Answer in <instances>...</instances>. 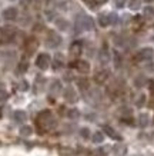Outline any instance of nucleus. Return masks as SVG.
I'll return each mask as SVG.
<instances>
[{"instance_id":"3","label":"nucleus","mask_w":154,"mask_h":156,"mask_svg":"<svg viewBox=\"0 0 154 156\" xmlns=\"http://www.w3.org/2000/svg\"><path fill=\"white\" fill-rule=\"evenodd\" d=\"M154 56V50L151 48H144L141 49V50H139V52L135 53V62H149L151 60Z\"/></svg>"},{"instance_id":"27","label":"nucleus","mask_w":154,"mask_h":156,"mask_svg":"<svg viewBox=\"0 0 154 156\" xmlns=\"http://www.w3.org/2000/svg\"><path fill=\"white\" fill-rule=\"evenodd\" d=\"M128 7H130V10H139L140 9V0H130Z\"/></svg>"},{"instance_id":"21","label":"nucleus","mask_w":154,"mask_h":156,"mask_svg":"<svg viewBox=\"0 0 154 156\" xmlns=\"http://www.w3.org/2000/svg\"><path fill=\"white\" fill-rule=\"evenodd\" d=\"M59 155H61V156H74L76 151L74 149H71V147L61 146V147H59Z\"/></svg>"},{"instance_id":"35","label":"nucleus","mask_w":154,"mask_h":156,"mask_svg":"<svg viewBox=\"0 0 154 156\" xmlns=\"http://www.w3.org/2000/svg\"><path fill=\"white\" fill-rule=\"evenodd\" d=\"M114 63H116V67L120 66V56H118V53H114Z\"/></svg>"},{"instance_id":"32","label":"nucleus","mask_w":154,"mask_h":156,"mask_svg":"<svg viewBox=\"0 0 154 156\" xmlns=\"http://www.w3.org/2000/svg\"><path fill=\"white\" fill-rule=\"evenodd\" d=\"M145 102V96L144 95H141V96H139V99H137V102H135V105L140 108V106H143V103Z\"/></svg>"},{"instance_id":"14","label":"nucleus","mask_w":154,"mask_h":156,"mask_svg":"<svg viewBox=\"0 0 154 156\" xmlns=\"http://www.w3.org/2000/svg\"><path fill=\"white\" fill-rule=\"evenodd\" d=\"M103 132H106V135H107L108 137H111L113 140H121V136H120L111 126H104V128H103Z\"/></svg>"},{"instance_id":"20","label":"nucleus","mask_w":154,"mask_h":156,"mask_svg":"<svg viewBox=\"0 0 154 156\" xmlns=\"http://www.w3.org/2000/svg\"><path fill=\"white\" fill-rule=\"evenodd\" d=\"M91 142L96 143V145H100V143L104 142V133L97 130V132H94V135L91 136Z\"/></svg>"},{"instance_id":"4","label":"nucleus","mask_w":154,"mask_h":156,"mask_svg":"<svg viewBox=\"0 0 154 156\" xmlns=\"http://www.w3.org/2000/svg\"><path fill=\"white\" fill-rule=\"evenodd\" d=\"M60 43H61V37L56 33V32L51 30V32L47 33V37H46V46L47 48L54 49V48H57V46H60Z\"/></svg>"},{"instance_id":"19","label":"nucleus","mask_w":154,"mask_h":156,"mask_svg":"<svg viewBox=\"0 0 154 156\" xmlns=\"http://www.w3.org/2000/svg\"><path fill=\"white\" fill-rule=\"evenodd\" d=\"M150 123V115L149 113H140L139 116V126L140 128H145Z\"/></svg>"},{"instance_id":"22","label":"nucleus","mask_w":154,"mask_h":156,"mask_svg":"<svg viewBox=\"0 0 154 156\" xmlns=\"http://www.w3.org/2000/svg\"><path fill=\"white\" fill-rule=\"evenodd\" d=\"M67 118L71 119V120H77V119L80 118V110L76 108L69 109V110H67Z\"/></svg>"},{"instance_id":"10","label":"nucleus","mask_w":154,"mask_h":156,"mask_svg":"<svg viewBox=\"0 0 154 156\" xmlns=\"http://www.w3.org/2000/svg\"><path fill=\"white\" fill-rule=\"evenodd\" d=\"M73 67H76L80 73H89L90 72V63L87 60H77V62H74Z\"/></svg>"},{"instance_id":"26","label":"nucleus","mask_w":154,"mask_h":156,"mask_svg":"<svg viewBox=\"0 0 154 156\" xmlns=\"http://www.w3.org/2000/svg\"><path fill=\"white\" fill-rule=\"evenodd\" d=\"M77 85H79L80 90H83V92L89 90V82L86 80V79H80V80L77 82Z\"/></svg>"},{"instance_id":"36","label":"nucleus","mask_w":154,"mask_h":156,"mask_svg":"<svg viewBox=\"0 0 154 156\" xmlns=\"http://www.w3.org/2000/svg\"><path fill=\"white\" fill-rule=\"evenodd\" d=\"M36 0H22V5L23 6H30V5H33Z\"/></svg>"},{"instance_id":"39","label":"nucleus","mask_w":154,"mask_h":156,"mask_svg":"<svg viewBox=\"0 0 154 156\" xmlns=\"http://www.w3.org/2000/svg\"><path fill=\"white\" fill-rule=\"evenodd\" d=\"M144 2H147V3H151V2H154V0H144Z\"/></svg>"},{"instance_id":"23","label":"nucleus","mask_w":154,"mask_h":156,"mask_svg":"<svg viewBox=\"0 0 154 156\" xmlns=\"http://www.w3.org/2000/svg\"><path fill=\"white\" fill-rule=\"evenodd\" d=\"M32 133H33V128H32V126H29V125H26V126H22V128H20V136L29 137V136H32Z\"/></svg>"},{"instance_id":"31","label":"nucleus","mask_w":154,"mask_h":156,"mask_svg":"<svg viewBox=\"0 0 154 156\" xmlns=\"http://www.w3.org/2000/svg\"><path fill=\"white\" fill-rule=\"evenodd\" d=\"M144 83H145V79L143 77V76H139V77L135 79V86H137V87H141Z\"/></svg>"},{"instance_id":"2","label":"nucleus","mask_w":154,"mask_h":156,"mask_svg":"<svg viewBox=\"0 0 154 156\" xmlns=\"http://www.w3.org/2000/svg\"><path fill=\"white\" fill-rule=\"evenodd\" d=\"M76 27L79 32H90L94 29V20L87 14H80L76 20Z\"/></svg>"},{"instance_id":"11","label":"nucleus","mask_w":154,"mask_h":156,"mask_svg":"<svg viewBox=\"0 0 154 156\" xmlns=\"http://www.w3.org/2000/svg\"><path fill=\"white\" fill-rule=\"evenodd\" d=\"M37 48H39L37 39L30 37L27 42H26V52H27V55H33V53L37 50Z\"/></svg>"},{"instance_id":"18","label":"nucleus","mask_w":154,"mask_h":156,"mask_svg":"<svg viewBox=\"0 0 154 156\" xmlns=\"http://www.w3.org/2000/svg\"><path fill=\"white\" fill-rule=\"evenodd\" d=\"M56 26H57V29H59V30L66 32V30H69V27H70V23H69L66 19L60 17V19H56Z\"/></svg>"},{"instance_id":"7","label":"nucleus","mask_w":154,"mask_h":156,"mask_svg":"<svg viewBox=\"0 0 154 156\" xmlns=\"http://www.w3.org/2000/svg\"><path fill=\"white\" fill-rule=\"evenodd\" d=\"M63 96H64V100L69 102V103H76V102H77V92H76V89L71 87V86H67V87L63 90Z\"/></svg>"},{"instance_id":"16","label":"nucleus","mask_w":154,"mask_h":156,"mask_svg":"<svg viewBox=\"0 0 154 156\" xmlns=\"http://www.w3.org/2000/svg\"><path fill=\"white\" fill-rule=\"evenodd\" d=\"M61 89H63V86H61L60 80H53L51 82V85H50V93L51 95L57 96L61 92Z\"/></svg>"},{"instance_id":"9","label":"nucleus","mask_w":154,"mask_h":156,"mask_svg":"<svg viewBox=\"0 0 154 156\" xmlns=\"http://www.w3.org/2000/svg\"><path fill=\"white\" fill-rule=\"evenodd\" d=\"M108 76H110V72H108L107 69H101V70H98L97 73L94 75V80H96V83L101 85V83H104V82L108 79Z\"/></svg>"},{"instance_id":"6","label":"nucleus","mask_w":154,"mask_h":156,"mask_svg":"<svg viewBox=\"0 0 154 156\" xmlns=\"http://www.w3.org/2000/svg\"><path fill=\"white\" fill-rule=\"evenodd\" d=\"M116 19H117V16L114 13H101L98 16V24L101 27H107V26L114 23Z\"/></svg>"},{"instance_id":"1","label":"nucleus","mask_w":154,"mask_h":156,"mask_svg":"<svg viewBox=\"0 0 154 156\" xmlns=\"http://www.w3.org/2000/svg\"><path fill=\"white\" fill-rule=\"evenodd\" d=\"M36 123H37V128L40 129V133L50 132V130H53V129L57 126V120L50 110H43V112H40L37 119H36Z\"/></svg>"},{"instance_id":"12","label":"nucleus","mask_w":154,"mask_h":156,"mask_svg":"<svg viewBox=\"0 0 154 156\" xmlns=\"http://www.w3.org/2000/svg\"><path fill=\"white\" fill-rule=\"evenodd\" d=\"M17 14H19V12H17L16 7H7V9L3 10V17L6 20H16Z\"/></svg>"},{"instance_id":"24","label":"nucleus","mask_w":154,"mask_h":156,"mask_svg":"<svg viewBox=\"0 0 154 156\" xmlns=\"http://www.w3.org/2000/svg\"><path fill=\"white\" fill-rule=\"evenodd\" d=\"M80 137L81 139H84V140H87V139H90L91 137V133H90V129L89 128H81L80 129V132H79Z\"/></svg>"},{"instance_id":"8","label":"nucleus","mask_w":154,"mask_h":156,"mask_svg":"<svg viewBox=\"0 0 154 156\" xmlns=\"http://www.w3.org/2000/svg\"><path fill=\"white\" fill-rule=\"evenodd\" d=\"M110 60H111V55L108 52V49L101 48L98 50V62H100L101 65H107V63H110Z\"/></svg>"},{"instance_id":"38","label":"nucleus","mask_w":154,"mask_h":156,"mask_svg":"<svg viewBox=\"0 0 154 156\" xmlns=\"http://www.w3.org/2000/svg\"><path fill=\"white\" fill-rule=\"evenodd\" d=\"M3 42V34H2V30H0V43Z\"/></svg>"},{"instance_id":"33","label":"nucleus","mask_w":154,"mask_h":156,"mask_svg":"<svg viewBox=\"0 0 154 156\" xmlns=\"http://www.w3.org/2000/svg\"><path fill=\"white\" fill-rule=\"evenodd\" d=\"M83 2L89 6L90 9H94V7H96V0H83Z\"/></svg>"},{"instance_id":"17","label":"nucleus","mask_w":154,"mask_h":156,"mask_svg":"<svg viewBox=\"0 0 154 156\" xmlns=\"http://www.w3.org/2000/svg\"><path fill=\"white\" fill-rule=\"evenodd\" d=\"M13 119L17 123H23L27 120V115H26V112H23V110H16L13 113Z\"/></svg>"},{"instance_id":"25","label":"nucleus","mask_w":154,"mask_h":156,"mask_svg":"<svg viewBox=\"0 0 154 156\" xmlns=\"http://www.w3.org/2000/svg\"><path fill=\"white\" fill-rule=\"evenodd\" d=\"M27 69H29V63L26 60H22L17 65V73L19 75H22V73H24V72H27Z\"/></svg>"},{"instance_id":"13","label":"nucleus","mask_w":154,"mask_h":156,"mask_svg":"<svg viewBox=\"0 0 154 156\" xmlns=\"http://www.w3.org/2000/svg\"><path fill=\"white\" fill-rule=\"evenodd\" d=\"M113 155L114 156H126L127 155V146L124 143H116L113 146Z\"/></svg>"},{"instance_id":"37","label":"nucleus","mask_w":154,"mask_h":156,"mask_svg":"<svg viewBox=\"0 0 154 156\" xmlns=\"http://www.w3.org/2000/svg\"><path fill=\"white\" fill-rule=\"evenodd\" d=\"M144 12H145V14H147V16H151V14H153V9H150V7H147Z\"/></svg>"},{"instance_id":"15","label":"nucleus","mask_w":154,"mask_h":156,"mask_svg":"<svg viewBox=\"0 0 154 156\" xmlns=\"http://www.w3.org/2000/svg\"><path fill=\"white\" fill-rule=\"evenodd\" d=\"M81 55V43L76 42L70 46V56L71 57H79Z\"/></svg>"},{"instance_id":"29","label":"nucleus","mask_w":154,"mask_h":156,"mask_svg":"<svg viewBox=\"0 0 154 156\" xmlns=\"http://www.w3.org/2000/svg\"><path fill=\"white\" fill-rule=\"evenodd\" d=\"M7 99H9V93H7L5 89L0 87V102H6Z\"/></svg>"},{"instance_id":"5","label":"nucleus","mask_w":154,"mask_h":156,"mask_svg":"<svg viewBox=\"0 0 154 156\" xmlns=\"http://www.w3.org/2000/svg\"><path fill=\"white\" fill-rule=\"evenodd\" d=\"M51 63V57L47 55V53H40L37 56V59H36V66L40 69V70H46V69H49V66H50Z\"/></svg>"},{"instance_id":"30","label":"nucleus","mask_w":154,"mask_h":156,"mask_svg":"<svg viewBox=\"0 0 154 156\" xmlns=\"http://www.w3.org/2000/svg\"><path fill=\"white\" fill-rule=\"evenodd\" d=\"M126 2L127 0H114V6H116L117 9H123L126 6Z\"/></svg>"},{"instance_id":"34","label":"nucleus","mask_w":154,"mask_h":156,"mask_svg":"<svg viewBox=\"0 0 154 156\" xmlns=\"http://www.w3.org/2000/svg\"><path fill=\"white\" fill-rule=\"evenodd\" d=\"M29 89V83L26 80H23L20 83V90H27Z\"/></svg>"},{"instance_id":"28","label":"nucleus","mask_w":154,"mask_h":156,"mask_svg":"<svg viewBox=\"0 0 154 156\" xmlns=\"http://www.w3.org/2000/svg\"><path fill=\"white\" fill-rule=\"evenodd\" d=\"M61 66H63V60H61V56H60V55H57L56 59L53 60V67H54V69H59V67H61Z\"/></svg>"}]
</instances>
